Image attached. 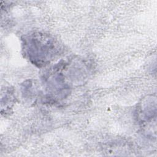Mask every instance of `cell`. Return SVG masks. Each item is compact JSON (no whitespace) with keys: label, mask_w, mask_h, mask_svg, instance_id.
Returning a JSON list of instances; mask_svg holds the SVG:
<instances>
[{"label":"cell","mask_w":157,"mask_h":157,"mask_svg":"<svg viewBox=\"0 0 157 157\" xmlns=\"http://www.w3.org/2000/svg\"><path fill=\"white\" fill-rule=\"evenodd\" d=\"M50 40H38V38H33L30 42V47L28 48V52L30 55L35 54L34 57L33 58L34 60L40 59V61L44 60L45 62L52 56V50H55V45H52Z\"/></svg>","instance_id":"6da1fadb"}]
</instances>
